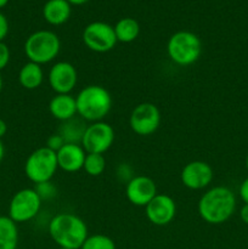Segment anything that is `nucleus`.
Here are the masks:
<instances>
[{
    "label": "nucleus",
    "mask_w": 248,
    "mask_h": 249,
    "mask_svg": "<svg viewBox=\"0 0 248 249\" xmlns=\"http://www.w3.org/2000/svg\"><path fill=\"white\" fill-rule=\"evenodd\" d=\"M236 209L235 194L225 186H215L202 195L198 214L206 223L219 225L232 216Z\"/></svg>",
    "instance_id": "obj_1"
},
{
    "label": "nucleus",
    "mask_w": 248,
    "mask_h": 249,
    "mask_svg": "<svg viewBox=\"0 0 248 249\" xmlns=\"http://www.w3.org/2000/svg\"><path fill=\"white\" fill-rule=\"evenodd\" d=\"M49 233L60 248L80 249L88 238V228L75 214L60 213L49 223Z\"/></svg>",
    "instance_id": "obj_2"
},
{
    "label": "nucleus",
    "mask_w": 248,
    "mask_h": 249,
    "mask_svg": "<svg viewBox=\"0 0 248 249\" xmlns=\"http://www.w3.org/2000/svg\"><path fill=\"white\" fill-rule=\"evenodd\" d=\"M77 113L88 122H101L109 113L112 97L105 88L100 85H88L78 92L75 97Z\"/></svg>",
    "instance_id": "obj_3"
},
{
    "label": "nucleus",
    "mask_w": 248,
    "mask_h": 249,
    "mask_svg": "<svg viewBox=\"0 0 248 249\" xmlns=\"http://www.w3.org/2000/svg\"><path fill=\"white\" fill-rule=\"evenodd\" d=\"M60 50V38L51 31L34 32L24 43V53L28 60L40 66L55 60Z\"/></svg>",
    "instance_id": "obj_4"
},
{
    "label": "nucleus",
    "mask_w": 248,
    "mask_h": 249,
    "mask_svg": "<svg viewBox=\"0 0 248 249\" xmlns=\"http://www.w3.org/2000/svg\"><path fill=\"white\" fill-rule=\"evenodd\" d=\"M167 53L177 65L190 66L196 62L202 53V41L195 33L180 31L173 34L167 44Z\"/></svg>",
    "instance_id": "obj_5"
},
{
    "label": "nucleus",
    "mask_w": 248,
    "mask_h": 249,
    "mask_svg": "<svg viewBox=\"0 0 248 249\" xmlns=\"http://www.w3.org/2000/svg\"><path fill=\"white\" fill-rule=\"evenodd\" d=\"M57 168L56 152L46 146L33 151L24 163V173L27 178L36 185L50 181L56 174Z\"/></svg>",
    "instance_id": "obj_6"
},
{
    "label": "nucleus",
    "mask_w": 248,
    "mask_h": 249,
    "mask_svg": "<svg viewBox=\"0 0 248 249\" xmlns=\"http://www.w3.org/2000/svg\"><path fill=\"white\" fill-rule=\"evenodd\" d=\"M41 197L34 189H23L14 195L9 204V218L15 223H27L38 215Z\"/></svg>",
    "instance_id": "obj_7"
},
{
    "label": "nucleus",
    "mask_w": 248,
    "mask_h": 249,
    "mask_svg": "<svg viewBox=\"0 0 248 249\" xmlns=\"http://www.w3.org/2000/svg\"><path fill=\"white\" fill-rule=\"evenodd\" d=\"M83 41L88 49L95 53L111 51L117 44L114 28L101 21L91 22L83 31Z\"/></svg>",
    "instance_id": "obj_8"
},
{
    "label": "nucleus",
    "mask_w": 248,
    "mask_h": 249,
    "mask_svg": "<svg viewBox=\"0 0 248 249\" xmlns=\"http://www.w3.org/2000/svg\"><path fill=\"white\" fill-rule=\"evenodd\" d=\"M114 141V130L108 123L95 122L87 125L82 139V147L87 153L104 155Z\"/></svg>",
    "instance_id": "obj_9"
},
{
    "label": "nucleus",
    "mask_w": 248,
    "mask_h": 249,
    "mask_svg": "<svg viewBox=\"0 0 248 249\" xmlns=\"http://www.w3.org/2000/svg\"><path fill=\"white\" fill-rule=\"evenodd\" d=\"M131 130L141 136L155 133L160 124V112L156 105L142 102L133 109L129 118Z\"/></svg>",
    "instance_id": "obj_10"
},
{
    "label": "nucleus",
    "mask_w": 248,
    "mask_h": 249,
    "mask_svg": "<svg viewBox=\"0 0 248 249\" xmlns=\"http://www.w3.org/2000/svg\"><path fill=\"white\" fill-rule=\"evenodd\" d=\"M78 82L74 66L66 61L56 62L49 72V84L56 94H70Z\"/></svg>",
    "instance_id": "obj_11"
},
{
    "label": "nucleus",
    "mask_w": 248,
    "mask_h": 249,
    "mask_svg": "<svg viewBox=\"0 0 248 249\" xmlns=\"http://www.w3.org/2000/svg\"><path fill=\"white\" fill-rule=\"evenodd\" d=\"M126 198L131 204L138 207H146L153 197L157 195V187L151 178L138 175L131 178L126 184Z\"/></svg>",
    "instance_id": "obj_12"
},
{
    "label": "nucleus",
    "mask_w": 248,
    "mask_h": 249,
    "mask_svg": "<svg viewBox=\"0 0 248 249\" xmlns=\"http://www.w3.org/2000/svg\"><path fill=\"white\" fill-rule=\"evenodd\" d=\"M146 216L153 225H168L174 219L177 206L174 199L168 195H156L152 201L145 207Z\"/></svg>",
    "instance_id": "obj_13"
},
{
    "label": "nucleus",
    "mask_w": 248,
    "mask_h": 249,
    "mask_svg": "<svg viewBox=\"0 0 248 249\" xmlns=\"http://www.w3.org/2000/svg\"><path fill=\"white\" fill-rule=\"evenodd\" d=\"M213 180V169L202 160L190 162L182 168L181 181L187 189L202 190L209 186Z\"/></svg>",
    "instance_id": "obj_14"
},
{
    "label": "nucleus",
    "mask_w": 248,
    "mask_h": 249,
    "mask_svg": "<svg viewBox=\"0 0 248 249\" xmlns=\"http://www.w3.org/2000/svg\"><path fill=\"white\" fill-rule=\"evenodd\" d=\"M87 152L79 143H65L56 152L58 168L67 173H75L83 169Z\"/></svg>",
    "instance_id": "obj_15"
},
{
    "label": "nucleus",
    "mask_w": 248,
    "mask_h": 249,
    "mask_svg": "<svg viewBox=\"0 0 248 249\" xmlns=\"http://www.w3.org/2000/svg\"><path fill=\"white\" fill-rule=\"evenodd\" d=\"M49 111L53 118L61 122L74 118L75 114H78L75 97L71 94H56L49 104Z\"/></svg>",
    "instance_id": "obj_16"
},
{
    "label": "nucleus",
    "mask_w": 248,
    "mask_h": 249,
    "mask_svg": "<svg viewBox=\"0 0 248 249\" xmlns=\"http://www.w3.org/2000/svg\"><path fill=\"white\" fill-rule=\"evenodd\" d=\"M43 16L53 26L66 23L71 16V4L67 0H49L43 7Z\"/></svg>",
    "instance_id": "obj_17"
},
{
    "label": "nucleus",
    "mask_w": 248,
    "mask_h": 249,
    "mask_svg": "<svg viewBox=\"0 0 248 249\" xmlns=\"http://www.w3.org/2000/svg\"><path fill=\"white\" fill-rule=\"evenodd\" d=\"M44 80V72L40 65L34 62H27L22 66L18 73V82L24 89H38Z\"/></svg>",
    "instance_id": "obj_18"
},
{
    "label": "nucleus",
    "mask_w": 248,
    "mask_h": 249,
    "mask_svg": "<svg viewBox=\"0 0 248 249\" xmlns=\"http://www.w3.org/2000/svg\"><path fill=\"white\" fill-rule=\"evenodd\" d=\"M18 229L9 216H0V249H17Z\"/></svg>",
    "instance_id": "obj_19"
},
{
    "label": "nucleus",
    "mask_w": 248,
    "mask_h": 249,
    "mask_svg": "<svg viewBox=\"0 0 248 249\" xmlns=\"http://www.w3.org/2000/svg\"><path fill=\"white\" fill-rule=\"evenodd\" d=\"M85 129H87V125L84 123V119H78L74 117L70 121L63 122L62 125L60 126L58 134L62 136L66 143H79L80 145Z\"/></svg>",
    "instance_id": "obj_20"
},
{
    "label": "nucleus",
    "mask_w": 248,
    "mask_h": 249,
    "mask_svg": "<svg viewBox=\"0 0 248 249\" xmlns=\"http://www.w3.org/2000/svg\"><path fill=\"white\" fill-rule=\"evenodd\" d=\"M113 28L117 41H121V43H131L138 38L140 33V26L138 21L131 17L119 19Z\"/></svg>",
    "instance_id": "obj_21"
},
{
    "label": "nucleus",
    "mask_w": 248,
    "mask_h": 249,
    "mask_svg": "<svg viewBox=\"0 0 248 249\" xmlns=\"http://www.w3.org/2000/svg\"><path fill=\"white\" fill-rule=\"evenodd\" d=\"M106 168V160L100 153H87L83 169L90 177H99Z\"/></svg>",
    "instance_id": "obj_22"
},
{
    "label": "nucleus",
    "mask_w": 248,
    "mask_h": 249,
    "mask_svg": "<svg viewBox=\"0 0 248 249\" xmlns=\"http://www.w3.org/2000/svg\"><path fill=\"white\" fill-rule=\"evenodd\" d=\"M80 249H116V243L111 237L106 235L88 236Z\"/></svg>",
    "instance_id": "obj_23"
},
{
    "label": "nucleus",
    "mask_w": 248,
    "mask_h": 249,
    "mask_svg": "<svg viewBox=\"0 0 248 249\" xmlns=\"http://www.w3.org/2000/svg\"><path fill=\"white\" fill-rule=\"evenodd\" d=\"M65 143V140H63L62 136H61L60 134H53V135H51L50 138L48 139V141H46V147L53 150V152H57Z\"/></svg>",
    "instance_id": "obj_24"
},
{
    "label": "nucleus",
    "mask_w": 248,
    "mask_h": 249,
    "mask_svg": "<svg viewBox=\"0 0 248 249\" xmlns=\"http://www.w3.org/2000/svg\"><path fill=\"white\" fill-rule=\"evenodd\" d=\"M10 62V49L4 41H0V71L4 70Z\"/></svg>",
    "instance_id": "obj_25"
},
{
    "label": "nucleus",
    "mask_w": 248,
    "mask_h": 249,
    "mask_svg": "<svg viewBox=\"0 0 248 249\" xmlns=\"http://www.w3.org/2000/svg\"><path fill=\"white\" fill-rule=\"evenodd\" d=\"M9 33V22H7L6 16L0 12V41H4Z\"/></svg>",
    "instance_id": "obj_26"
},
{
    "label": "nucleus",
    "mask_w": 248,
    "mask_h": 249,
    "mask_svg": "<svg viewBox=\"0 0 248 249\" xmlns=\"http://www.w3.org/2000/svg\"><path fill=\"white\" fill-rule=\"evenodd\" d=\"M238 194H240L241 199L245 202V204H248V178H246L242 181L240 190H238Z\"/></svg>",
    "instance_id": "obj_27"
},
{
    "label": "nucleus",
    "mask_w": 248,
    "mask_h": 249,
    "mask_svg": "<svg viewBox=\"0 0 248 249\" xmlns=\"http://www.w3.org/2000/svg\"><path fill=\"white\" fill-rule=\"evenodd\" d=\"M240 218H241V220L243 221V223L247 224V225H248V204H243V207L241 208Z\"/></svg>",
    "instance_id": "obj_28"
},
{
    "label": "nucleus",
    "mask_w": 248,
    "mask_h": 249,
    "mask_svg": "<svg viewBox=\"0 0 248 249\" xmlns=\"http://www.w3.org/2000/svg\"><path fill=\"white\" fill-rule=\"evenodd\" d=\"M6 131H7L6 123H5V122L2 121V119H0V140H1L2 136H4L5 134H6Z\"/></svg>",
    "instance_id": "obj_29"
},
{
    "label": "nucleus",
    "mask_w": 248,
    "mask_h": 249,
    "mask_svg": "<svg viewBox=\"0 0 248 249\" xmlns=\"http://www.w3.org/2000/svg\"><path fill=\"white\" fill-rule=\"evenodd\" d=\"M71 5H83L85 2H88L89 0H67Z\"/></svg>",
    "instance_id": "obj_30"
},
{
    "label": "nucleus",
    "mask_w": 248,
    "mask_h": 249,
    "mask_svg": "<svg viewBox=\"0 0 248 249\" xmlns=\"http://www.w3.org/2000/svg\"><path fill=\"white\" fill-rule=\"evenodd\" d=\"M4 155H5V147H4V143H2V141L0 140V162H1L2 158H4Z\"/></svg>",
    "instance_id": "obj_31"
},
{
    "label": "nucleus",
    "mask_w": 248,
    "mask_h": 249,
    "mask_svg": "<svg viewBox=\"0 0 248 249\" xmlns=\"http://www.w3.org/2000/svg\"><path fill=\"white\" fill-rule=\"evenodd\" d=\"M7 2H9V0H0V9H2V7L6 6Z\"/></svg>",
    "instance_id": "obj_32"
},
{
    "label": "nucleus",
    "mask_w": 248,
    "mask_h": 249,
    "mask_svg": "<svg viewBox=\"0 0 248 249\" xmlns=\"http://www.w3.org/2000/svg\"><path fill=\"white\" fill-rule=\"evenodd\" d=\"M2 85H4V83H2V78H1V75H0V92H1V90H2Z\"/></svg>",
    "instance_id": "obj_33"
},
{
    "label": "nucleus",
    "mask_w": 248,
    "mask_h": 249,
    "mask_svg": "<svg viewBox=\"0 0 248 249\" xmlns=\"http://www.w3.org/2000/svg\"><path fill=\"white\" fill-rule=\"evenodd\" d=\"M246 168H247V170H248V155H247V157H246Z\"/></svg>",
    "instance_id": "obj_34"
},
{
    "label": "nucleus",
    "mask_w": 248,
    "mask_h": 249,
    "mask_svg": "<svg viewBox=\"0 0 248 249\" xmlns=\"http://www.w3.org/2000/svg\"><path fill=\"white\" fill-rule=\"evenodd\" d=\"M60 249H70V248H60Z\"/></svg>",
    "instance_id": "obj_35"
}]
</instances>
